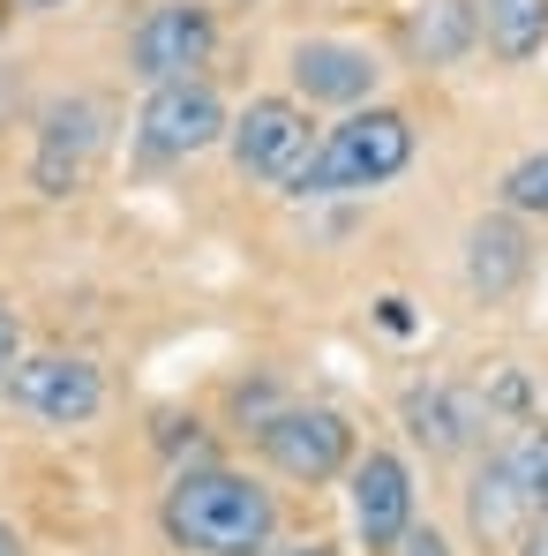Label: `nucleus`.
<instances>
[{
    "instance_id": "11",
    "label": "nucleus",
    "mask_w": 548,
    "mask_h": 556,
    "mask_svg": "<svg viewBox=\"0 0 548 556\" xmlns=\"http://www.w3.org/2000/svg\"><path fill=\"white\" fill-rule=\"evenodd\" d=\"M346 511H354V534L361 549H398L406 527H413V466L383 444H368L361 459L346 466Z\"/></svg>"
},
{
    "instance_id": "4",
    "label": "nucleus",
    "mask_w": 548,
    "mask_h": 556,
    "mask_svg": "<svg viewBox=\"0 0 548 556\" xmlns=\"http://www.w3.org/2000/svg\"><path fill=\"white\" fill-rule=\"evenodd\" d=\"M211 61H218V8H211V0H158V8H143L136 30H128V76H136L143 91L188 84V76H203Z\"/></svg>"
},
{
    "instance_id": "12",
    "label": "nucleus",
    "mask_w": 548,
    "mask_h": 556,
    "mask_svg": "<svg viewBox=\"0 0 548 556\" xmlns=\"http://www.w3.org/2000/svg\"><path fill=\"white\" fill-rule=\"evenodd\" d=\"M526 278H534V241H526L519 211H496V218L466 226V293L473 301H511Z\"/></svg>"
},
{
    "instance_id": "6",
    "label": "nucleus",
    "mask_w": 548,
    "mask_h": 556,
    "mask_svg": "<svg viewBox=\"0 0 548 556\" xmlns=\"http://www.w3.org/2000/svg\"><path fill=\"white\" fill-rule=\"evenodd\" d=\"M226 128H233V113H226V98L211 91V76L158 84V91H143V105H136V151L151 166H181V159L218 151Z\"/></svg>"
},
{
    "instance_id": "2",
    "label": "nucleus",
    "mask_w": 548,
    "mask_h": 556,
    "mask_svg": "<svg viewBox=\"0 0 548 556\" xmlns=\"http://www.w3.org/2000/svg\"><path fill=\"white\" fill-rule=\"evenodd\" d=\"M413 143L421 136H413V121L398 105H354L339 128L316 136L301 181L285 188V195H368V188L398 181L413 166Z\"/></svg>"
},
{
    "instance_id": "20",
    "label": "nucleus",
    "mask_w": 548,
    "mask_h": 556,
    "mask_svg": "<svg viewBox=\"0 0 548 556\" xmlns=\"http://www.w3.org/2000/svg\"><path fill=\"white\" fill-rule=\"evenodd\" d=\"M391 556H451V542H444L436 527H421V519H413V527H406V542H398Z\"/></svg>"
},
{
    "instance_id": "23",
    "label": "nucleus",
    "mask_w": 548,
    "mask_h": 556,
    "mask_svg": "<svg viewBox=\"0 0 548 556\" xmlns=\"http://www.w3.org/2000/svg\"><path fill=\"white\" fill-rule=\"evenodd\" d=\"M271 556H346L339 542H285V549H271Z\"/></svg>"
},
{
    "instance_id": "8",
    "label": "nucleus",
    "mask_w": 548,
    "mask_h": 556,
    "mask_svg": "<svg viewBox=\"0 0 548 556\" xmlns=\"http://www.w3.org/2000/svg\"><path fill=\"white\" fill-rule=\"evenodd\" d=\"M0 391H8L15 414L53 421V429H84V421H98V406H105V376H98L91 354H23Z\"/></svg>"
},
{
    "instance_id": "19",
    "label": "nucleus",
    "mask_w": 548,
    "mask_h": 556,
    "mask_svg": "<svg viewBox=\"0 0 548 556\" xmlns=\"http://www.w3.org/2000/svg\"><path fill=\"white\" fill-rule=\"evenodd\" d=\"M15 362H23V316L0 301V383H8V369H15Z\"/></svg>"
},
{
    "instance_id": "16",
    "label": "nucleus",
    "mask_w": 548,
    "mask_h": 556,
    "mask_svg": "<svg viewBox=\"0 0 548 556\" xmlns=\"http://www.w3.org/2000/svg\"><path fill=\"white\" fill-rule=\"evenodd\" d=\"M504 466H511V481H519V496L534 504V519H548V429H519L511 444H496Z\"/></svg>"
},
{
    "instance_id": "14",
    "label": "nucleus",
    "mask_w": 548,
    "mask_h": 556,
    "mask_svg": "<svg viewBox=\"0 0 548 556\" xmlns=\"http://www.w3.org/2000/svg\"><path fill=\"white\" fill-rule=\"evenodd\" d=\"M466 527H473L481 549H504V542H519V534L534 527V504L519 496V481H511L504 452L473 459V473H466Z\"/></svg>"
},
{
    "instance_id": "18",
    "label": "nucleus",
    "mask_w": 548,
    "mask_h": 556,
    "mask_svg": "<svg viewBox=\"0 0 548 556\" xmlns=\"http://www.w3.org/2000/svg\"><path fill=\"white\" fill-rule=\"evenodd\" d=\"M481 399H488V414H534V383H526V369H511V362H496V369L481 376Z\"/></svg>"
},
{
    "instance_id": "27",
    "label": "nucleus",
    "mask_w": 548,
    "mask_h": 556,
    "mask_svg": "<svg viewBox=\"0 0 548 556\" xmlns=\"http://www.w3.org/2000/svg\"><path fill=\"white\" fill-rule=\"evenodd\" d=\"M226 8H264V0H226Z\"/></svg>"
},
{
    "instance_id": "25",
    "label": "nucleus",
    "mask_w": 548,
    "mask_h": 556,
    "mask_svg": "<svg viewBox=\"0 0 548 556\" xmlns=\"http://www.w3.org/2000/svg\"><path fill=\"white\" fill-rule=\"evenodd\" d=\"M0 556H23V534H15L8 519H0Z\"/></svg>"
},
{
    "instance_id": "26",
    "label": "nucleus",
    "mask_w": 548,
    "mask_h": 556,
    "mask_svg": "<svg viewBox=\"0 0 548 556\" xmlns=\"http://www.w3.org/2000/svg\"><path fill=\"white\" fill-rule=\"evenodd\" d=\"M8 23H15V8H8V0H0V30H8Z\"/></svg>"
},
{
    "instance_id": "3",
    "label": "nucleus",
    "mask_w": 548,
    "mask_h": 556,
    "mask_svg": "<svg viewBox=\"0 0 548 556\" xmlns=\"http://www.w3.org/2000/svg\"><path fill=\"white\" fill-rule=\"evenodd\" d=\"M316 136H323V128L308 121V105L293 91H264V98H248V105L233 113L226 151H233V174H241V181L293 188L301 166H308V151H316Z\"/></svg>"
},
{
    "instance_id": "15",
    "label": "nucleus",
    "mask_w": 548,
    "mask_h": 556,
    "mask_svg": "<svg viewBox=\"0 0 548 556\" xmlns=\"http://www.w3.org/2000/svg\"><path fill=\"white\" fill-rule=\"evenodd\" d=\"M481 46L504 68H526L548 46V0H481Z\"/></svg>"
},
{
    "instance_id": "22",
    "label": "nucleus",
    "mask_w": 548,
    "mask_h": 556,
    "mask_svg": "<svg viewBox=\"0 0 548 556\" xmlns=\"http://www.w3.org/2000/svg\"><path fill=\"white\" fill-rule=\"evenodd\" d=\"M519 556H548V519H534V527L519 534Z\"/></svg>"
},
{
    "instance_id": "21",
    "label": "nucleus",
    "mask_w": 548,
    "mask_h": 556,
    "mask_svg": "<svg viewBox=\"0 0 548 556\" xmlns=\"http://www.w3.org/2000/svg\"><path fill=\"white\" fill-rule=\"evenodd\" d=\"M375 324H383L391 339H406V331H413V308H406L398 293H383V301H375Z\"/></svg>"
},
{
    "instance_id": "5",
    "label": "nucleus",
    "mask_w": 548,
    "mask_h": 556,
    "mask_svg": "<svg viewBox=\"0 0 548 556\" xmlns=\"http://www.w3.org/2000/svg\"><path fill=\"white\" fill-rule=\"evenodd\" d=\"M256 452L278 481H301V489H323V481H346V466L361 459L354 444V421L339 406H278L271 421L256 429Z\"/></svg>"
},
{
    "instance_id": "10",
    "label": "nucleus",
    "mask_w": 548,
    "mask_h": 556,
    "mask_svg": "<svg viewBox=\"0 0 548 556\" xmlns=\"http://www.w3.org/2000/svg\"><path fill=\"white\" fill-rule=\"evenodd\" d=\"M398 421H406V437H413L429 459H466V452L488 437L496 414H488L481 383H451V376H436V383H406Z\"/></svg>"
},
{
    "instance_id": "1",
    "label": "nucleus",
    "mask_w": 548,
    "mask_h": 556,
    "mask_svg": "<svg viewBox=\"0 0 548 556\" xmlns=\"http://www.w3.org/2000/svg\"><path fill=\"white\" fill-rule=\"evenodd\" d=\"M158 534L181 556H271L278 496L233 466H181L158 496Z\"/></svg>"
},
{
    "instance_id": "9",
    "label": "nucleus",
    "mask_w": 548,
    "mask_h": 556,
    "mask_svg": "<svg viewBox=\"0 0 548 556\" xmlns=\"http://www.w3.org/2000/svg\"><path fill=\"white\" fill-rule=\"evenodd\" d=\"M285 84L293 98L316 113V105H375V84H383V61L368 53L361 38H293L285 46Z\"/></svg>"
},
{
    "instance_id": "7",
    "label": "nucleus",
    "mask_w": 548,
    "mask_h": 556,
    "mask_svg": "<svg viewBox=\"0 0 548 556\" xmlns=\"http://www.w3.org/2000/svg\"><path fill=\"white\" fill-rule=\"evenodd\" d=\"M105 128H113V113L98 105L91 91H68L53 98L46 113H38V151H30V188L38 195H84L98 174V159H105Z\"/></svg>"
},
{
    "instance_id": "13",
    "label": "nucleus",
    "mask_w": 548,
    "mask_h": 556,
    "mask_svg": "<svg viewBox=\"0 0 548 556\" xmlns=\"http://www.w3.org/2000/svg\"><path fill=\"white\" fill-rule=\"evenodd\" d=\"M398 46L413 68H458L481 46V0H413L398 23Z\"/></svg>"
},
{
    "instance_id": "24",
    "label": "nucleus",
    "mask_w": 548,
    "mask_h": 556,
    "mask_svg": "<svg viewBox=\"0 0 548 556\" xmlns=\"http://www.w3.org/2000/svg\"><path fill=\"white\" fill-rule=\"evenodd\" d=\"M15 15H53V8H68V0H8Z\"/></svg>"
},
{
    "instance_id": "17",
    "label": "nucleus",
    "mask_w": 548,
    "mask_h": 556,
    "mask_svg": "<svg viewBox=\"0 0 548 556\" xmlns=\"http://www.w3.org/2000/svg\"><path fill=\"white\" fill-rule=\"evenodd\" d=\"M496 203H504V211H519V218H548V151L519 159V166L496 181Z\"/></svg>"
}]
</instances>
